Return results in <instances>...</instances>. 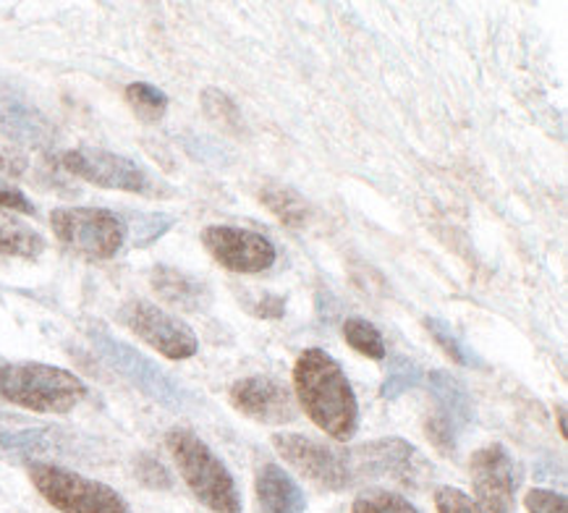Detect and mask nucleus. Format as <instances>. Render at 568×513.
<instances>
[{"instance_id":"nucleus-1","label":"nucleus","mask_w":568,"mask_h":513,"mask_svg":"<svg viewBox=\"0 0 568 513\" xmlns=\"http://www.w3.org/2000/svg\"><path fill=\"white\" fill-rule=\"evenodd\" d=\"M294 388L304 414L333 440H352L359 428V403L346 372L327 351L304 349L294 362Z\"/></svg>"},{"instance_id":"nucleus-2","label":"nucleus","mask_w":568,"mask_h":513,"mask_svg":"<svg viewBox=\"0 0 568 513\" xmlns=\"http://www.w3.org/2000/svg\"><path fill=\"white\" fill-rule=\"evenodd\" d=\"M0 399L34 414H69L87 399V385L63 366L19 362L0 372Z\"/></svg>"},{"instance_id":"nucleus-3","label":"nucleus","mask_w":568,"mask_h":513,"mask_svg":"<svg viewBox=\"0 0 568 513\" xmlns=\"http://www.w3.org/2000/svg\"><path fill=\"white\" fill-rule=\"evenodd\" d=\"M165 445L196 501L207 505L213 513H242V495H239L236 480L205 440L194 435L192 430L176 428L169 432Z\"/></svg>"},{"instance_id":"nucleus-4","label":"nucleus","mask_w":568,"mask_h":513,"mask_svg":"<svg viewBox=\"0 0 568 513\" xmlns=\"http://www.w3.org/2000/svg\"><path fill=\"white\" fill-rule=\"evenodd\" d=\"M90 335L94 351L103 362L111 366V370L119 372L121 378H126L131 385L140 388V391L148 395V399L158 401L160 406L171 409V412H184V409L192 406V393L186 391L184 385L176 383L169 372L160 370V366L136 351L129 343L108 333L105 328L92 325L87 330Z\"/></svg>"},{"instance_id":"nucleus-5","label":"nucleus","mask_w":568,"mask_h":513,"mask_svg":"<svg viewBox=\"0 0 568 513\" xmlns=\"http://www.w3.org/2000/svg\"><path fill=\"white\" fill-rule=\"evenodd\" d=\"M29 480L61 513H131L126 501L105 482L90 480L71 469L48 464V461L29 464Z\"/></svg>"},{"instance_id":"nucleus-6","label":"nucleus","mask_w":568,"mask_h":513,"mask_svg":"<svg viewBox=\"0 0 568 513\" xmlns=\"http://www.w3.org/2000/svg\"><path fill=\"white\" fill-rule=\"evenodd\" d=\"M61 165L77 179L90 181L94 187L115 189V192H129L140 197H169L171 189L155 179L148 168L134 160L115 155V152L98 150V147H74L61 155Z\"/></svg>"},{"instance_id":"nucleus-7","label":"nucleus","mask_w":568,"mask_h":513,"mask_svg":"<svg viewBox=\"0 0 568 513\" xmlns=\"http://www.w3.org/2000/svg\"><path fill=\"white\" fill-rule=\"evenodd\" d=\"M50 225L69 252L87 260H111L126 244L121 218L105 208H58Z\"/></svg>"},{"instance_id":"nucleus-8","label":"nucleus","mask_w":568,"mask_h":513,"mask_svg":"<svg viewBox=\"0 0 568 513\" xmlns=\"http://www.w3.org/2000/svg\"><path fill=\"white\" fill-rule=\"evenodd\" d=\"M273 445L283 461H288L298 474L307 476L317 487L338 493V490L352 487L356 482L346 451H336L320 440L298 435V432H278V435H273Z\"/></svg>"},{"instance_id":"nucleus-9","label":"nucleus","mask_w":568,"mask_h":513,"mask_svg":"<svg viewBox=\"0 0 568 513\" xmlns=\"http://www.w3.org/2000/svg\"><path fill=\"white\" fill-rule=\"evenodd\" d=\"M119 320L136 339H142L158 354L169 356L173 362L192 359L196 349H200L196 333L184 320H179L169 310H160L158 304L144 302V299H134V302L123 304L119 310Z\"/></svg>"},{"instance_id":"nucleus-10","label":"nucleus","mask_w":568,"mask_h":513,"mask_svg":"<svg viewBox=\"0 0 568 513\" xmlns=\"http://www.w3.org/2000/svg\"><path fill=\"white\" fill-rule=\"evenodd\" d=\"M202 244L217 265L239 275H257L275 265L278 252L267 237L236 225H207L202 231Z\"/></svg>"},{"instance_id":"nucleus-11","label":"nucleus","mask_w":568,"mask_h":513,"mask_svg":"<svg viewBox=\"0 0 568 513\" xmlns=\"http://www.w3.org/2000/svg\"><path fill=\"white\" fill-rule=\"evenodd\" d=\"M475 501L485 513H516L519 469L500 443H490L471 453L469 461Z\"/></svg>"},{"instance_id":"nucleus-12","label":"nucleus","mask_w":568,"mask_h":513,"mask_svg":"<svg viewBox=\"0 0 568 513\" xmlns=\"http://www.w3.org/2000/svg\"><path fill=\"white\" fill-rule=\"evenodd\" d=\"M231 406L262 424H288L296 420V406L288 388L271 375H250L229 388Z\"/></svg>"},{"instance_id":"nucleus-13","label":"nucleus","mask_w":568,"mask_h":513,"mask_svg":"<svg viewBox=\"0 0 568 513\" xmlns=\"http://www.w3.org/2000/svg\"><path fill=\"white\" fill-rule=\"evenodd\" d=\"M0 134L9 137L13 144L45 150L55 144L58 129L24 92L0 79Z\"/></svg>"},{"instance_id":"nucleus-14","label":"nucleus","mask_w":568,"mask_h":513,"mask_svg":"<svg viewBox=\"0 0 568 513\" xmlns=\"http://www.w3.org/2000/svg\"><path fill=\"white\" fill-rule=\"evenodd\" d=\"M69 432L53 428V424H42L24 420V416L0 414V459L6 461H29L42 456H58L69 449Z\"/></svg>"},{"instance_id":"nucleus-15","label":"nucleus","mask_w":568,"mask_h":513,"mask_svg":"<svg viewBox=\"0 0 568 513\" xmlns=\"http://www.w3.org/2000/svg\"><path fill=\"white\" fill-rule=\"evenodd\" d=\"M348 461H352L354 476H369V480H381V476H390L396 482L414 480L419 466V453L412 443L400 437H383L373 440V443L359 445L356 451H348Z\"/></svg>"},{"instance_id":"nucleus-16","label":"nucleus","mask_w":568,"mask_h":513,"mask_svg":"<svg viewBox=\"0 0 568 513\" xmlns=\"http://www.w3.org/2000/svg\"><path fill=\"white\" fill-rule=\"evenodd\" d=\"M150 283L158 296L171 306H176V310L205 312L213 304V293H210L207 283L192 273H186V270L155 265L150 273Z\"/></svg>"},{"instance_id":"nucleus-17","label":"nucleus","mask_w":568,"mask_h":513,"mask_svg":"<svg viewBox=\"0 0 568 513\" xmlns=\"http://www.w3.org/2000/svg\"><path fill=\"white\" fill-rule=\"evenodd\" d=\"M427 388L435 399V412L429 414V420L458 435L475 416V406H471V399L462 385V380L448 375V372L435 370L427 375Z\"/></svg>"},{"instance_id":"nucleus-18","label":"nucleus","mask_w":568,"mask_h":513,"mask_svg":"<svg viewBox=\"0 0 568 513\" xmlns=\"http://www.w3.org/2000/svg\"><path fill=\"white\" fill-rule=\"evenodd\" d=\"M257 490V503L265 513H304L307 511V497L302 487L288 472H283L278 464H265L254 480Z\"/></svg>"},{"instance_id":"nucleus-19","label":"nucleus","mask_w":568,"mask_h":513,"mask_svg":"<svg viewBox=\"0 0 568 513\" xmlns=\"http://www.w3.org/2000/svg\"><path fill=\"white\" fill-rule=\"evenodd\" d=\"M42 252H45V239L9 210H0V254L34 260Z\"/></svg>"},{"instance_id":"nucleus-20","label":"nucleus","mask_w":568,"mask_h":513,"mask_svg":"<svg viewBox=\"0 0 568 513\" xmlns=\"http://www.w3.org/2000/svg\"><path fill=\"white\" fill-rule=\"evenodd\" d=\"M260 200L288 229H304V223L310 220V204L294 189H288L286 183H265L260 189Z\"/></svg>"},{"instance_id":"nucleus-21","label":"nucleus","mask_w":568,"mask_h":513,"mask_svg":"<svg viewBox=\"0 0 568 513\" xmlns=\"http://www.w3.org/2000/svg\"><path fill=\"white\" fill-rule=\"evenodd\" d=\"M119 218L131 247L152 244V241H158L163 233H169L173 229V223H176V218L165 215V212H123Z\"/></svg>"},{"instance_id":"nucleus-22","label":"nucleus","mask_w":568,"mask_h":513,"mask_svg":"<svg viewBox=\"0 0 568 513\" xmlns=\"http://www.w3.org/2000/svg\"><path fill=\"white\" fill-rule=\"evenodd\" d=\"M344 339L356 354L375 359V362H383V359L388 356V346H385L383 333L373 325V322L362 318H348L344 322Z\"/></svg>"},{"instance_id":"nucleus-23","label":"nucleus","mask_w":568,"mask_h":513,"mask_svg":"<svg viewBox=\"0 0 568 513\" xmlns=\"http://www.w3.org/2000/svg\"><path fill=\"white\" fill-rule=\"evenodd\" d=\"M123 94H126V102L131 105V110H134L144 123L163 121L165 110H169V94L158 90L155 84L131 82Z\"/></svg>"},{"instance_id":"nucleus-24","label":"nucleus","mask_w":568,"mask_h":513,"mask_svg":"<svg viewBox=\"0 0 568 513\" xmlns=\"http://www.w3.org/2000/svg\"><path fill=\"white\" fill-rule=\"evenodd\" d=\"M425 328L429 330V335H433L435 343H438V346H440L443 351H446V354H448L450 359H454L456 364H462V366H475V370H479V366H485L483 359H479V356L475 354V351L466 346V343L456 335V330L450 328V325H446V322H443V320L427 318V320H425Z\"/></svg>"},{"instance_id":"nucleus-25","label":"nucleus","mask_w":568,"mask_h":513,"mask_svg":"<svg viewBox=\"0 0 568 513\" xmlns=\"http://www.w3.org/2000/svg\"><path fill=\"white\" fill-rule=\"evenodd\" d=\"M200 100H202V110H205V115L213 123H217V127L229 131L242 129V110H239L236 100L229 98V94L215 90V87H207Z\"/></svg>"},{"instance_id":"nucleus-26","label":"nucleus","mask_w":568,"mask_h":513,"mask_svg":"<svg viewBox=\"0 0 568 513\" xmlns=\"http://www.w3.org/2000/svg\"><path fill=\"white\" fill-rule=\"evenodd\" d=\"M352 513H419L417 505L390 490H367L356 497Z\"/></svg>"},{"instance_id":"nucleus-27","label":"nucleus","mask_w":568,"mask_h":513,"mask_svg":"<svg viewBox=\"0 0 568 513\" xmlns=\"http://www.w3.org/2000/svg\"><path fill=\"white\" fill-rule=\"evenodd\" d=\"M435 509H438V513H485L479 509L475 497L450 485H443L435 490Z\"/></svg>"},{"instance_id":"nucleus-28","label":"nucleus","mask_w":568,"mask_h":513,"mask_svg":"<svg viewBox=\"0 0 568 513\" xmlns=\"http://www.w3.org/2000/svg\"><path fill=\"white\" fill-rule=\"evenodd\" d=\"M419 380H422V372L417 370V366L400 362V366H396V370H393L390 375L385 378V383L381 388L383 399H396V395L406 393L409 388H417Z\"/></svg>"},{"instance_id":"nucleus-29","label":"nucleus","mask_w":568,"mask_h":513,"mask_svg":"<svg viewBox=\"0 0 568 513\" xmlns=\"http://www.w3.org/2000/svg\"><path fill=\"white\" fill-rule=\"evenodd\" d=\"M524 505H527L529 513H568L566 495L556 493V490H529L527 497H524Z\"/></svg>"},{"instance_id":"nucleus-30","label":"nucleus","mask_w":568,"mask_h":513,"mask_svg":"<svg viewBox=\"0 0 568 513\" xmlns=\"http://www.w3.org/2000/svg\"><path fill=\"white\" fill-rule=\"evenodd\" d=\"M29 171V160L13 142L0 139V173L24 175Z\"/></svg>"},{"instance_id":"nucleus-31","label":"nucleus","mask_w":568,"mask_h":513,"mask_svg":"<svg viewBox=\"0 0 568 513\" xmlns=\"http://www.w3.org/2000/svg\"><path fill=\"white\" fill-rule=\"evenodd\" d=\"M0 210L34 215L32 200H29V197L21 192L19 187H13V183H6V181H0Z\"/></svg>"},{"instance_id":"nucleus-32","label":"nucleus","mask_w":568,"mask_h":513,"mask_svg":"<svg viewBox=\"0 0 568 513\" xmlns=\"http://www.w3.org/2000/svg\"><path fill=\"white\" fill-rule=\"evenodd\" d=\"M140 476H142L144 485H150V487H169L171 485L169 472H165V469L160 466L155 459L140 461Z\"/></svg>"},{"instance_id":"nucleus-33","label":"nucleus","mask_w":568,"mask_h":513,"mask_svg":"<svg viewBox=\"0 0 568 513\" xmlns=\"http://www.w3.org/2000/svg\"><path fill=\"white\" fill-rule=\"evenodd\" d=\"M254 312H257L260 318H267V320L283 318V312H286V302H283L281 296H275V293H267V296H262L260 302L254 304Z\"/></svg>"},{"instance_id":"nucleus-34","label":"nucleus","mask_w":568,"mask_h":513,"mask_svg":"<svg viewBox=\"0 0 568 513\" xmlns=\"http://www.w3.org/2000/svg\"><path fill=\"white\" fill-rule=\"evenodd\" d=\"M556 412H558V428H560V435L566 437V406H564V403H558Z\"/></svg>"},{"instance_id":"nucleus-35","label":"nucleus","mask_w":568,"mask_h":513,"mask_svg":"<svg viewBox=\"0 0 568 513\" xmlns=\"http://www.w3.org/2000/svg\"><path fill=\"white\" fill-rule=\"evenodd\" d=\"M3 366H6V362H3V359H0V372H3Z\"/></svg>"}]
</instances>
